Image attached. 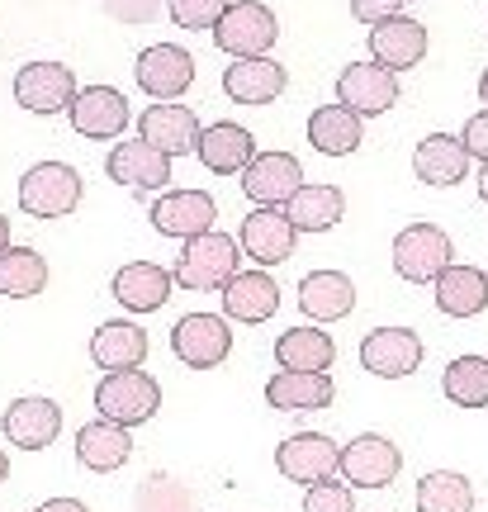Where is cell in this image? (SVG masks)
<instances>
[{"mask_svg": "<svg viewBox=\"0 0 488 512\" xmlns=\"http://www.w3.org/2000/svg\"><path fill=\"white\" fill-rule=\"evenodd\" d=\"M86 195V181L72 162H34L24 176H19V209L34 214V219H67L76 214V204Z\"/></svg>", "mask_w": 488, "mask_h": 512, "instance_id": "obj_2", "label": "cell"}, {"mask_svg": "<svg viewBox=\"0 0 488 512\" xmlns=\"http://www.w3.org/2000/svg\"><path fill=\"white\" fill-rule=\"evenodd\" d=\"M105 171H109V181L133 185V190H157V195H162L166 181H171V157H166L162 147L143 143V138H124V143L109 147Z\"/></svg>", "mask_w": 488, "mask_h": 512, "instance_id": "obj_20", "label": "cell"}, {"mask_svg": "<svg viewBox=\"0 0 488 512\" xmlns=\"http://www.w3.org/2000/svg\"><path fill=\"white\" fill-rule=\"evenodd\" d=\"M337 399V384L327 370H275L266 380V403L280 413H318Z\"/></svg>", "mask_w": 488, "mask_h": 512, "instance_id": "obj_26", "label": "cell"}, {"mask_svg": "<svg viewBox=\"0 0 488 512\" xmlns=\"http://www.w3.org/2000/svg\"><path fill=\"white\" fill-rule=\"evenodd\" d=\"M133 456V437H128L124 422H109V418H95L76 432V460L95 470V475H109L119 470L124 460Z\"/></svg>", "mask_w": 488, "mask_h": 512, "instance_id": "obj_31", "label": "cell"}, {"mask_svg": "<svg viewBox=\"0 0 488 512\" xmlns=\"http://www.w3.org/2000/svg\"><path fill=\"white\" fill-rule=\"evenodd\" d=\"M275 470L294 484H318V479H332L342 470V446L327 437V432H294L275 446Z\"/></svg>", "mask_w": 488, "mask_h": 512, "instance_id": "obj_9", "label": "cell"}, {"mask_svg": "<svg viewBox=\"0 0 488 512\" xmlns=\"http://www.w3.org/2000/svg\"><path fill=\"white\" fill-rule=\"evenodd\" d=\"M5 247H10V219L0 214V252H5Z\"/></svg>", "mask_w": 488, "mask_h": 512, "instance_id": "obj_44", "label": "cell"}, {"mask_svg": "<svg viewBox=\"0 0 488 512\" xmlns=\"http://www.w3.org/2000/svg\"><path fill=\"white\" fill-rule=\"evenodd\" d=\"M195 157H199V166H204V171H214V176H237V171H247V166H252V157H256L252 128L233 124V119L204 124Z\"/></svg>", "mask_w": 488, "mask_h": 512, "instance_id": "obj_22", "label": "cell"}, {"mask_svg": "<svg viewBox=\"0 0 488 512\" xmlns=\"http://www.w3.org/2000/svg\"><path fill=\"white\" fill-rule=\"evenodd\" d=\"M147 219L152 228L162 233V238H199V233H209L218 219V204L209 190H162L152 209H147Z\"/></svg>", "mask_w": 488, "mask_h": 512, "instance_id": "obj_12", "label": "cell"}, {"mask_svg": "<svg viewBox=\"0 0 488 512\" xmlns=\"http://www.w3.org/2000/svg\"><path fill=\"white\" fill-rule=\"evenodd\" d=\"M34 512H91V508H86L81 498H67V494H62V498H48V503H38Z\"/></svg>", "mask_w": 488, "mask_h": 512, "instance_id": "obj_42", "label": "cell"}, {"mask_svg": "<svg viewBox=\"0 0 488 512\" xmlns=\"http://www.w3.org/2000/svg\"><path fill=\"white\" fill-rule=\"evenodd\" d=\"M133 76L152 100H181L195 86V57L185 53L181 43H152V48L138 53Z\"/></svg>", "mask_w": 488, "mask_h": 512, "instance_id": "obj_13", "label": "cell"}, {"mask_svg": "<svg viewBox=\"0 0 488 512\" xmlns=\"http://www.w3.org/2000/svg\"><path fill=\"white\" fill-rule=\"evenodd\" d=\"M10 479V456H5V446H0V484Z\"/></svg>", "mask_w": 488, "mask_h": 512, "instance_id": "obj_45", "label": "cell"}, {"mask_svg": "<svg viewBox=\"0 0 488 512\" xmlns=\"http://www.w3.org/2000/svg\"><path fill=\"white\" fill-rule=\"evenodd\" d=\"M432 290H436V309L446 318H479L488 309V271H479L470 261H451L432 280Z\"/></svg>", "mask_w": 488, "mask_h": 512, "instance_id": "obj_28", "label": "cell"}, {"mask_svg": "<svg viewBox=\"0 0 488 512\" xmlns=\"http://www.w3.org/2000/svg\"><path fill=\"white\" fill-rule=\"evenodd\" d=\"M304 512H356V498H351V484L346 479H318L304 489Z\"/></svg>", "mask_w": 488, "mask_h": 512, "instance_id": "obj_38", "label": "cell"}, {"mask_svg": "<svg viewBox=\"0 0 488 512\" xmlns=\"http://www.w3.org/2000/svg\"><path fill=\"white\" fill-rule=\"evenodd\" d=\"M304 185V162L294 152H256L252 166L242 171V195L256 204V209H285V204L299 195Z\"/></svg>", "mask_w": 488, "mask_h": 512, "instance_id": "obj_7", "label": "cell"}, {"mask_svg": "<svg viewBox=\"0 0 488 512\" xmlns=\"http://www.w3.org/2000/svg\"><path fill=\"white\" fill-rule=\"evenodd\" d=\"M48 290V256L38 247H24V242H10L0 252V294L10 299H34V294Z\"/></svg>", "mask_w": 488, "mask_h": 512, "instance_id": "obj_34", "label": "cell"}, {"mask_svg": "<svg viewBox=\"0 0 488 512\" xmlns=\"http://www.w3.org/2000/svg\"><path fill=\"white\" fill-rule=\"evenodd\" d=\"M417 512H474V484L460 470H427L413 494Z\"/></svg>", "mask_w": 488, "mask_h": 512, "instance_id": "obj_35", "label": "cell"}, {"mask_svg": "<svg viewBox=\"0 0 488 512\" xmlns=\"http://www.w3.org/2000/svg\"><path fill=\"white\" fill-rule=\"evenodd\" d=\"M199 114L190 105H176V100H157L138 114V138L152 147H162L166 157H185L199 147Z\"/></svg>", "mask_w": 488, "mask_h": 512, "instance_id": "obj_19", "label": "cell"}, {"mask_svg": "<svg viewBox=\"0 0 488 512\" xmlns=\"http://www.w3.org/2000/svg\"><path fill=\"white\" fill-rule=\"evenodd\" d=\"M218 299H223V318L228 323H271L275 313H280V285H275L271 271H237L223 290H218Z\"/></svg>", "mask_w": 488, "mask_h": 512, "instance_id": "obj_18", "label": "cell"}, {"mask_svg": "<svg viewBox=\"0 0 488 512\" xmlns=\"http://www.w3.org/2000/svg\"><path fill=\"white\" fill-rule=\"evenodd\" d=\"M285 214H290V223L299 228V233H327V228H337V223L346 219V195L337 190V185H299V195H294L290 204H285Z\"/></svg>", "mask_w": 488, "mask_h": 512, "instance_id": "obj_33", "label": "cell"}, {"mask_svg": "<svg viewBox=\"0 0 488 512\" xmlns=\"http://www.w3.org/2000/svg\"><path fill=\"white\" fill-rule=\"evenodd\" d=\"M422 337L413 328H370L361 337V366L380 380H408L422 366Z\"/></svg>", "mask_w": 488, "mask_h": 512, "instance_id": "obj_14", "label": "cell"}, {"mask_svg": "<svg viewBox=\"0 0 488 512\" xmlns=\"http://www.w3.org/2000/svg\"><path fill=\"white\" fill-rule=\"evenodd\" d=\"M147 328H138L133 318H109L91 332V361L100 370H138L147 361Z\"/></svg>", "mask_w": 488, "mask_h": 512, "instance_id": "obj_29", "label": "cell"}, {"mask_svg": "<svg viewBox=\"0 0 488 512\" xmlns=\"http://www.w3.org/2000/svg\"><path fill=\"white\" fill-rule=\"evenodd\" d=\"M109 10V19H124V24H152L162 15V0H100Z\"/></svg>", "mask_w": 488, "mask_h": 512, "instance_id": "obj_39", "label": "cell"}, {"mask_svg": "<svg viewBox=\"0 0 488 512\" xmlns=\"http://www.w3.org/2000/svg\"><path fill=\"white\" fill-rule=\"evenodd\" d=\"M460 143H465V152H470L474 162H488V110L470 114L465 119V128H460Z\"/></svg>", "mask_w": 488, "mask_h": 512, "instance_id": "obj_40", "label": "cell"}, {"mask_svg": "<svg viewBox=\"0 0 488 512\" xmlns=\"http://www.w3.org/2000/svg\"><path fill=\"white\" fill-rule=\"evenodd\" d=\"M479 100H484V110H488V67H484V76H479Z\"/></svg>", "mask_w": 488, "mask_h": 512, "instance_id": "obj_46", "label": "cell"}, {"mask_svg": "<svg viewBox=\"0 0 488 512\" xmlns=\"http://www.w3.org/2000/svg\"><path fill=\"white\" fill-rule=\"evenodd\" d=\"M299 309L313 318V323H337L356 309V280L337 266H323V271H308L299 280Z\"/></svg>", "mask_w": 488, "mask_h": 512, "instance_id": "obj_27", "label": "cell"}, {"mask_svg": "<svg viewBox=\"0 0 488 512\" xmlns=\"http://www.w3.org/2000/svg\"><path fill=\"white\" fill-rule=\"evenodd\" d=\"M275 38H280L275 10L261 0H233L228 15L214 24V43L228 57H271Z\"/></svg>", "mask_w": 488, "mask_h": 512, "instance_id": "obj_5", "label": "cell"}, {"mask_svg": "<svg viewBox=\"0 0 488 512\" xmlns=\"http://www.w3.org/2000/svg\"><path fill=\"white\" fill-rule=\"evenodd\" d=\"M351 15L361 24H380L389 15H403V0H351Z\"/></svg>", "mask_w": 488, "mask_h": 512, "instance_id": "obj_41", "label": "cell"}, {"mask_svg": "<svg viewBox=\"0 0 488 512\" xmlns=\"http://www.w3.org/2000/svg\"><path fill=\"white\" fill-rule=\"evenodd\" d=\"M370 57L389 72H408L427 57V29L413 15H389L370 24Z\"/></svg>", "mask_w": 488, "mask_h": 512, "instance_id": "obj_23", "label": "cell"}, {"mask_svg": "<svg viewBox=\"0 0 488 512\" xmlns=\"http://www.w3.org/2000/svg\"><path fill=\"white\" fill-rule=\"evenodd\" d=\"M403 470V451H398L389 437L380 432H361L342 446V470L337 475L351 484V489H389Z\"/></svg>", "mask_w": 488, "mask_h": 512, "instance_id": "obj_8", "label": "cell"}, {"mask_svg": "<svg viewBox=\"0 0 488 512\" xmlns=\"http://www.w3.org/2000/svg\"><path fill=\"white\" fill-rule=\"evenodd\" d=\"M337 105L356 110L361 119H375V114L394 110L398 105V72L380 67L375 57L370 62H351L337 72Z\"/></svg>", "mask_w": 488, "mask_h": 512, "instance_id": "obj_10", "label": "cell"}, {"mask_svg": "<svg viewBox=\"0 0 488 512\" xmlns=\"http://www.w3.org/2000/svg\"><path fill=\"white\" fill-rule=\"evenodd\" d=\"M337 361V342L323 323H299L275 337V366L280 370H332Z\"/></svg>", "mask_w": 488, "mask_h": 512, "instance_id": "obj_30", "label": "cell"}, {"mask_svg": "<svg viewBox=\"0 0 488 512\" xmlns=\"http://www.w3.org/2000/svg\"><path fill=\"white\" fill-rule=\"evenodd\" d=\"M176 290V275L157 266V261H124L114 280H109V294L124 304L128 313H157Z\"/></svg>", "mask_w": 488, "mask_h": 512, "instance_id": "obj_21", "label": "cell"}, {"mask_svg": "<svg viewBox=\"0 0 488 512\" xmlns=\"http://www.w3.org/2000/svg\"><path fill=\"white\" fill-rule=\"evenodd\" d=\"M228 5L233 0H166V10H171V19L181 24V29H209L214 34V24L223 15H228Z\"/></svg>", "mask_w": 488, "mask_h": 512, "instance_id": "obj_37", "label": "cell"}, {"mask_svg": "<svg viewBox=\"0 0 488 512\" xmlns=\"http://www.w3.org/2000/svg\"><path fill=\"white\" fill-rule=\"evenodd\" d=\"M95 408L109 422L143 427L162 408V384L152 380L147 370H105V380L95 384Z\"/></svg>", "mask_w": 488, "mask_h": 512, "instance_id": "obj_4", "label": "cell"}, {"mask_svg": "<svg viewBox=\"0 0 488 512\" xmlns=\"http://www.w3.org/2000/svg\"><path fill=\"white\" fill-rule=\"evenodd\" d=\"M308 143L323 157H351L365 143V119L346 105H318L308 114Z\"/></svg>", "mask_w": 488, "mask_h": 512, "instance_id": "obj_32", "label": "cell"}, {"mask_svg": "<svg viewBox=\"0 0 488 512\" xmlns=\"http://www.w3.org/2000/svg\"><path fill=\"white\" fill-rule=\"evenodd\" d=\"M470 152L460 143V133H427L422 143L413 147V176L422 185H436V190H446V185H460L470 176Z\"/></svg>", "mask_w": 488, "mask_h": 512, "instance_id": "obj_25", "label": "cell"}, {"mask_svg": "<svg viewBox=\"0 0 488 512\" xmlns=\"http://www.w3.org/2000/svg\"><path fill=\"white\" fill-rule=\"evenodd\" d=\"M237 261H242V242L233 233H199V238H185L181 242V256H176V285L190 294H209V290H223L228 280L237 275Z\"/></svg>", "mask_w": 488, "mask_h": 512, "instance_id": "obj_1", "label": "cell"}, {"mask_svg": "<svg viewBox=\"0 0 488 512\" xmlns=\"http://www.w3.org/2000/svg\"><path fill=\"white\" fill-rule=\"evenodd\" d=\"M76 76L62 62H24L15 72V100L29 114H67L76 100Z\"/></svg>", "mask_w": 488, "mask_h": 512, "instance_id": "obj_11", "label": "cell"}, {"mask_svg": "<svg viewBox=\"0 0 488 512\" xmlns=\"http://www.w3.org/2000/svg\"><path fill=\"white\" fill-rule=\"evenodd\" d=\"M171 351L190 370H214L233 356V328L223 313H185L171 328Z\"/></svg>", "mask_w": 488, "mask_h": 512, "instance_id": "obj_6", "label": "cell"}, {"mask_svg": "<svg viewBox=\"0 0 488 512\" xmlns=\"http://www.w3.org/2000/svg\"><path fill=\"white\" fill-rule=\"evenodd\" d=\"M389 261H394V271L403 275L408 285H432L436 275L455 261V242L441 223H408V228L394 233Z\"/></svg>", "mask_w": 488, "mask_h": 512, "instance_id": "obj_3", "label": "cell"}, {"mask_svg": "<svg viewBox=\"0 0 488 512\" xmlns=\"http://www.w3.org/2000/svg\"><path fill=\"white\" fill-rule=\"evenodd\" d=\"M285 86H290V72L275 57H233L223 67V91L237 105H271Z\"/></svg>", "mask_w": 488, "mask_h": 512, "instance_id": "obj_24", "label": "cell"}, {"mask_svg": "<svg viewBox=\"0 0 488 512\" xmlns=\"http://www.w3.org/2000/svg\"><path fill=\"white\" fill-rule=\"evenodd\" d=\"M237 242H242V256H252L261 271H271L280 261L294 256V242H299V228L290 223L285 209H252L242 228H237Z\"/></svg>", "mask_w": 488, "mask_h": 512, "instance_id": "obj_15", "label": "cell"}, {"mask_svg": "<svg viewBox=\"0 0 488 512\" xmlns=\"http://www.w3.org/2000/svg\"><path fill=\"white\" fill-rule=\"evenodd\" d=\"M479 200H484V204H488V162H484V166H479Z\"/></svg>", "mask_w": 488, "mask_h": 512, "instance_id": "obj_43", "label": "cell"}, {"mask_svg": "<svg viewBox=\"0 0 488 512\" xmlns=\"http://www.w3.org/2000/svg\"><path fill=\"white\" fill-rule=\"evenodd\" d=\"M67 119H72V128L81 133V138L109 143V138H124L133 110H128L124 91H114V86H86V91H76Z\"/></svg>", "mask_w": 488, "mask_h": 512, "instance_id": "obj_16", "label": "cell"}, {"mask_svg": "<svg viewBox=\"0 0 488 512\" xmlns=\"http://www.w3.org/2000/svg\"><path fill=\"white\" fill-rule=\"evenodd\" d=\"M441 394L455 403V408H488V356H455L446 375H441Z\"/></svg>", "mask_w": 488, "mask_h": 512, "instance_id": "obj_36", "label": "cell"}, {"mask_svg": "<svg viewBox=\"0 0 488 512\" xmlns=\"http://www.w3.org/2000/svg\"><path fill=\"white\" fill-rule=\"evenodd\" d=\"M0 427H5L10 446H19V451H43V446H53L57 432H62V403L48 399V394H24V399H15L0 413Z\"/></svg>", "mask_w": 488, "mask_h": 512, "instance_id": "obj_17", "label": "cell"}]
</instances>
